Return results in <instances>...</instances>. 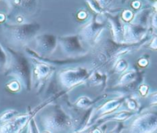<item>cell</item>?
I'll return each instance as SVG.
<instances>
[{"mask_svg": "<svg viewBox=\"0 0 157 133\" xmlns=\"http://www.w3.org/2000/svg\"><path fill=\"white\" fill-rule=\"evenodd\" d=\"M29 133H39L34 119H32L30 121L29 125Z\"/></svg>", "mask_w": 157, "mask_h": 133, "instance_id": "obj_7", "label": "cell"}, {"mask_svg": "<svg viewBox=\"0 0 157 133\" xmlns=\"http://www.w3.org/2000/svg\"><path fill=\"white\" fill-rule=\"evenodd\" d=\"M93 133H101V132H100V131H99V130H95Z\"/></svg>", "mask_w": 157, "mask_h": 133, "instance_id": "obj_10", "label": "cell"}, {"mask_svg": "<svg viewBox=\"0 0 157 133\" xmlns=\"http://www.w3.org/2000/svg\"><path fill=\"white\" fill-rule=\"evenodd\" d=\"M71 125V121L69 118L61 112H56L45 121V126L47 129L52 131H59L66 129Z\"/></svg>", "mask_w": 157, "mask_h": 133, "instance_id": "obj_2", "label": "cell"}, {"mask_svg": "<svg viewBox=\"0 0 157 133\" xmlns=\"http://www.w3.org/2000/svg\"><path fill=\"white\" fill-rule=\"evenodd\" d=\"M4 19V16H3V15H2V14H0V22H1V21H2Z\"/></svg>", "mask_w": 157, "mask_h": 133, "instance_id": "obj_9", "label": "cell"}, {"mask_svg": "<svg viewBox=\"0 0 157 133\" xmlns=\"http://www.w3.org/2000/svg\"><path fill=\"white\" fill-rule=\"evenodd\" d=\"M7 55L3 50L2 47L0 46V69H4L7 65Z\"/></svg>", "mask_w": 157, "mask_h": 133, "instance_id": "obj_5", "label": "cell"}, {"mask_svg": "<svg viewBox=\"0 0 157 133\" xmlns=\"http://www.w3.org/2000/svg\"><path fill=\"white\" fill-rule=\"evenodd\" d=\"M17 114L18 112L16 111H15V110H9V111H6L0 116V122L6 123V122H9L11 119H14L15 116Z\"/></svg>", "mask_w": 157, "mask_h": 133, "instance_id": "obj_4", "label": "cell"}, {"mask_svg": "<svg viewBox=\"0 0 157 133\" xmlns=\"http://www.w3.org/2000/svg\"><path fill=\"white\" fill-rule=\"evenodd\" d=\"M29 116L16 117L6 122L0 128V133H19L28 122Z\"/></svg>", "mask_w": 157, "mask_h": 133, "instance_id": "obj_3", "label": "cell"}, {"mask_svg": "<svg viewBox=\"0 0 157 133\" xmlns=\"http://www.w3.org/2000/svg\"><path fill=\"white\" fill-rule=\"evenodd\" d=\"M157 130V114L148 112L137 118L130 128L131 133H153Z\"/></svg>", "mask_w": 157, "mask_h": 133, "instance_id": "obj_1", "label": "cell"}, {"mask_svg": "<svg viewBox=\"0 0 157 133\" xmlns=\"http://www.w3.org/2000/svg\"><path fill=\"white\" fill-rule=\"evenodd\" d=\"M119 105V103L116 101H113V102H110L109 103H107L106 105L104 107H102V108L101 109L102 112H107L113 111L115 108H116V106Z\"/></svg>", "mask_w": 157, "mask_h": 133, "instance_id": "obj_6", "label": "cell"}, {"mask_svg": "<svg viewBox=\"0 0 157 133\" xmlns=\"http://www.w3.org/2000/svg\"><path fill=\"white\" fill-rule=\"evenodd\" d=\"M80 133H87L86 131H82V132H80Z\"/></svg>", "mask_w": 157, "mask_h": 133, "instance_id": "obj_11", "label": "cell"}, {"mask_svg": "<svg viewBox=\"0 0 157 133\" xmlns=\"http://www.w3.org/2000/svg\"><path fill=\"white\" fill-rule=\"evenodd\" d=\"M130 116L129 112H122L120 114L118 115L116 117V119H120V120H123V119H126V118H128Z\"/></svg>", "mask_w": 157, "mask_h": 133, "instance_id": "obj_8", "label": "cell"}]
</instances>
